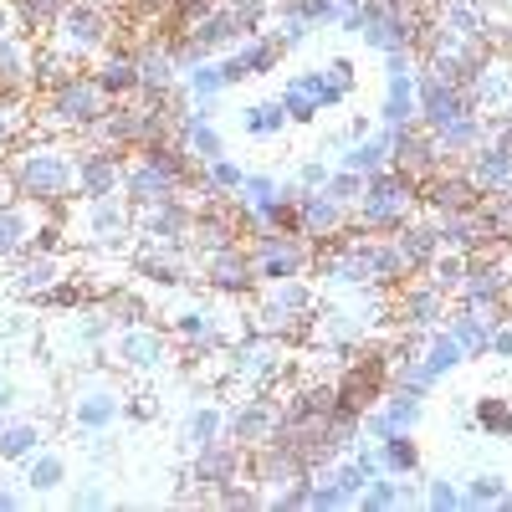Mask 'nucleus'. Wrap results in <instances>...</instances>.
I'll use <instances>...</instances> for the list:
<instances>
[{
    "label": "nucleus",
    "mask_w": 512,
    "mask_h": 512,
    "mask_svg": "<svg viewBox=\"0 0 512 512\" xmlns=\"http://www.w3.org/2000/svg\"><path fill=\"white\" fill-rule=\"evenodd\" d=\"M277 62H282V41H277V36H262V31H251L246 47H241L236 57L221 62V77H226V88H231V82H246V77L272 72Z\"/></svg>",
    "instance_id": "nucleus-24"
},
{
    "label": "nucleus",
    "mask_w": 512,
    "mask_h": 512,
    "mask_svg": "<svg viewBox=\"0 0 512 512\" xmlns=\"http://www.w3.org/2000/svg\"><path fill=\"white\" fill-rule=\"evenodd\" d=\"M103 16L93 11V6H72L67 16H62V47L67 52H98L103 47Z\"/></svg>",
    "instance_id": "nucleus-32"
},
{
    "label": "nucleus",
    "mask_w": 512,
    "mask_h": 512,
    "mask_svg": "<svg viewBox=\"0 0 512 512\" xmlns=\"http://www.w3.org/2000/svg\"><path fill=\"white\" fill-rule=\"evenodd\" d=\"M82 226H88V241L118 246V241L134 236V205L123 200V190L118 195H98V200H88V210H82Z\"/></svg>",
    "instance_id": "nucleus-18"
},
{
    "label": "nucleus",
    "mask_w": 512,
    "mask_h": 512,
    "mask_svg": "<svg viewBox=\"0 0 512 512\" xmlns=\"http://www.w3.org/2000/svg\"><path fill=\"white\" fill-rule=\"evenodd\" d=\"M446 313H451V303H446V292H441L431 277H415V282H400V287H395V308H390V318H395L405 333L436 328Z\"/></svg>",
    "instance_id": "nucleus-12"
},
{
    "label": "nucleus",
    "mask_w": 512,
    "mask_h": 512,
    "mask_svg": "<svg viewBox=\"0 0 512 512\" xmlns=\"http://www.w3.org/2000/svg\"><path fill=\"white\" fill-rule=\"evenodd\" d=\"M190 221H195V205L169 195L159 205L134 210V236H144L149 246H185L190 251Z\"/></svg>",
    "instance_id": "nucleus-11"
},
{
    "label": "nucleus",
    "mask_w": 512,
    "mask_h": 512,
    "mask_svg": "<svg viewBox=\"0 0 512 512\" xmlns=\"http://www.w3.org/2000/svg\"><path fill=\"white\" fill-rule=\"evenodd\" d=\"M108 502H113L108 472H82V477L67 487V507H108Z\"/></svg>",
    "instance_id": "nucleus-43"
},
{
    "label": "nucleus",
    "mask_w": 512,
    "mask_h": 512,
    "mask_svg": "<svg viewBox=\"0 0 512 512\" xmlns=\"http://www.w3.org/2000/svg\"><path fill=\"white\" fill-rule=\"evenodd\" d=\"M123 405L128 395L113 384V374H82L72 384V395H67V420H72V431L77 436H98V431H113V425L123 420Z\"/></svg>",
    "instance_id": "nucleus-3"
},
{
    "label": "nucleus",
    "mask_w": 512,
    "mask_h": 512,
    "mask_svg": "<svg viewBox=\"0 0 512 512\" xmlns=\"http://www.w3.org/2000/svg\"><path fill=\"white\" fill-rule=\"evenodd\" d=\"M11 507H21V492H16V487H6V482H0V512H11Z\"/></svg>",
    "instance_id": "nucleus-55"
},
{
    "label": "nucleus",
    "mask_w": 512,
    "mask_h": 512,
    "mask_svg": "<svg viewBox=\"0 0 512 512\" xmlns=\"http://www.w3.org/2000/svg\"><path fill=\"white\" fill-rule=\"evenodd\" d=\"M420 359L431 364V374H436V379H446V374H456L472 354L461 349V338H456L446 323H436V328H425V333H420Z\"/></svg>",
    "instance_id": "nucleus-29"
},
{
    "label": "nucleus",
    "mask_w": 512,
    "mask_h": 512,
    "mask_svg": "<svg viewBox=\"0 0 512 512\" xmlns=\"http://www.w3.org/2000/svg\"><path fill=\"white\" fill-rule=\"evenodd\" d=\"M415 88H420V123H425V128H446L451 118L472 113V103H466V88H456V82L415 77Z\"/></svg>",
    "instance_id": "nucleus-22"
},
{
    "label": "nucleus",
    "mask_w": 512,
    "mask_h": 512,
    "mask_svg": "<svg viewBox=\"0 0 512 512\" xmlns=\"http://www.w3.org/2000/svg\"><path fill=\"white\" fill-rule=\"evenodd\" d=\"M420 205L431 210V216H446V210H472V205H482V190H477V180L466 175V164L461 169H436L431 180H420Z\"/></svg>",
    "instance_id": "nucleus-14"
},
{
    "label": "nucleus",
    "mask_w": 512,
    "mask_h": 512,
    "mask_svg": "<svg viewBox=\"0 0 512 512\" xmlns=\"http://www.w3.org/2000/svg\"><path fill=\"white\" fill-rule=\"evenodd\" d=\"M277 103H282V113H287L292 123H308L313 113H323V108H318V98H313V88H308L303 77H292L287 88H282V98H277Z\"/></svg>",
    "instance_id": "nucleus-45"
},
{
    "label": "nucleus",
    "mask_w": 512,
    "mask_h": 512,
    "mask_svg": "<svg viewBox=\"0 0 512 512\" xmlns=\"http://www.w3.org/2000/svg\"><path fill=\"white\" fill-rule=\"evenodd\" d=\"M420 502L436 507V512H451V507H461V482L456 477H425V497Z\"/></svg>",
    "instance_id": "nucleus-47"
},
{
    "label": "nucleus",
    "mask_w": 512,
    "mask_h": 512,
    "mask_svg": "<svg viewBox=\"0 0 512 512\" xmlns=\"http://www.w3.org/2000/svg\"><path fill=\"white\" fill-rule=\"evenodd\" d=\"M425 277H431L446 297L461 287V277H466V251H451V246H441L436 256H431V267H425Z\"/></svg>",
    "instance_id": "nucleus-42"
},
{
    "label": "nucleus",
    "mask_w": 512,
    "mask_h": 512,
    "mask_svg": "<svg viewBox=\"0 0 512 512\" xmlns=\"http://www.w3.org/2000/svg\"><path fill=\"white\" fill-rule=\"evenodd\" d=\"M487 354H492V359H502V364L512 359V323H507V318L492 328V338H487Z\"/></svg>",
    "instance_id": "nucleus-51"
},
{
    "label": "nucleus",
    "mask_w": 512,
    "mask_h": 512,
    "mask_svg": "<svg viewBox=\"0 0 512 512\" xmlns=\"http://www.w3.org/2000/svg\"><path fill=\"white\" fill-rule=\"evenodd\" d=\"M21 466H26L21 482H26L31 497H52V492H62V487L72 482V461H67L62 446H36Z\"/></svg>",
    "instance_id": "nucleus-23"
},
{
    "label": "nucleus",
    "mask_w": 512,
    "mask_h": 512,
    "mask_svg": "<svg viewBox=\"0 0 512 512\" xmlns=\"http://www.w3.org/2000/svg\"><path fill=\"white\" fill-rule=\"evenodd\" d=\"M154 395H128V405H123V415H134V420H154Z\"/></svg>",
    "instance_id": "nucleus-53"
},
{
    "label": "nucleus",
    "mask_w": 512,
    "mask_h": 512,
    "mask_svg": "<svg viewBox=\"0 0 512 512\" xmlns=\"http://www.w3.org/2000/svg\"><path fill=\"white\" fill-rule=\"evenodd\" d=\"M466 175L477 180L482 195H487V190H512V154L487 139V144H477L472 154H466Z\"/></svg>",
    "instance_id": "nucleus-28"
},
{
    "label": "nucleus",
    "mask_w": 512,
    "mask_h": 512,
    "mask_svg": "<svg viewBox=\"0 0 512 512\" xmlns=\"http://www.w3.org/2000/svg\"><path fill=\"white\" fill-rule=\"evenodd\" d=\"M323 190L354 210V200L364 195V175H354V169H328V185H323Z\"/></svg>",
    "instance_id": "nucleus-48"
},
{
    "label": "nucleus",
    "mask_w": 512,
    "mask_h": 512,
    "mask_svg": "<svg viewBox=\"0 0 512 512\" xmlns=\"http://www.w3.org/2000/svg\"><path fill=\"white\" fill-rule=\"evenodd\" d=\"M354 226V210L344 200H333L328 190H303L297 195V216H292V231L297 236H308L313 246L333 241V236H344Z\"/></svg>",
    "instance_id": "nucleus-9"
},
{
    "label": "nucleus",
    "mask_w": 512,
    "mask_h": 512,
    "mask_svg": "<svg viewBox=\"0 0 512 512\" xmlns=\"http://www.w3.org/2000/svg\"><path fill=\"white\" fill-rule=\"evenodd\" d=\"M241 180H246V169L236 164V159H210V164H200V185L210 190V195H236L241 190Z\"/></svg>",
    "instance_id": "nucleus-41"
},
{
    "label": "nucleus",
    "mask_w": 512,
    "mask_h": 512,
    "mask_svg": "<svg viewBox=\"0 0 512 512\" xmlns=\"http://www.w3.org/2000/svg\"><path fill=\"white\" fill-rule=\"evenodd\" d=\"M262 303L287 313V318H308L318 308V292L308 277H282V282H262Z\"/></svg>",
    "instance_id": "nucleus-30"
},
{
    "label": "nucleus",
    "mask_w": 512,
    "mask_h": 512,
    "mask_svg": "<svg viewBox=\"0 0 512 512\" xmlns=\"http://www.w3.org/2000/svg\"><path fill=\"white\" fill-rule=\"evenodd\" d=\"M98 88H103V93H134V88H139V62H134V57H113V62L103 67V77H98Z\"/></svg>",
    "instance_id": "nucleus-46"
},
{
    "label": "nucleus",
    "mask_w": 512,
    "mask_h": 512,
    "mask_svg": "<svg viewBox=\"0 0 512 512\" xmlns=\"http://www.w3.org/2000/svg\"><path fill=\"white\" fill-rule=\"evenodd\" d=\"M180 149H185L195 164H210V159L226 154V139L216 134V123H210L205 113H190V118L180 123Z\"/></svg>",
    "instance_id": "nucleus-33"
},
{
    "label": "nucleus",
    "mask_w": 512,
    "mask_h": 512,
    "mask_svg": "<svg viewBox=\"0 0 512 512\" xmlns=\"http://www.w3.org/2000/svg\"><path fill=\"white\" fill-rule=\"evenodd\" d=\"M297 185H303V190H323L328 185V164L323 159H308L303 169H297Z\"/></svg>",
    "instance_id": "nucleus-52"
},
{
    "label": "nucleus",
    "mask_w": 512,
    "mask_h": 512,
    "mask_svg": "<svg viewBox=\"0 0 512 512\" xmlns=\"http://www.w3.org/2000/svg\"><path fill=\"white\" fill-rule=\"evenodd\" d=\"M169 338H180V344H190V354H216L226 344V313L216 308H180L175 318H169Z\"/></svg>",
    "instance_id": "nucleus-19"
},
{
    "label": "nucleus",
    "mask_w": 512,
    "mask_h": 512,
    "mask_svg": "<svg viewBox=\"0 0 512 512\" xmlns=\"http://www.w3.org/2000/svg\"><path fill=\"white\" fill-rule=\"evenodd\" d=\"M57 231L47 226V205H21V200H11V205H0V262H16L21 251H31V246H57L52 241Z\"/></svg>",
    "instance_id": "nucleus-7"
},
{
    "label": "nucleus",
    "mask_w": 512,
    "mask_h": 512,
    "mask_svg": "<svg viewBox=\"0 0 512 512\" xmlns=\"http://www.w3.org/2000/svg\"><path fill=\"white\" fill-rule=\"evenodd\" d=\"M57 6H62V0H31L26 16H31V21H52V16H57Z\"/></svg>",
    "instance_id": "nucleus-54"
},
{
    "label": "nucleus",
    "mask_w": 512,
    "mask_h": 512,
    "mask_svg": "<svg viewBox=\"0 0 512 512\" xmlns=\"http://www.w3.org/2000/svg\"><path fill=\"white\" fill-rule=\"evenodd\" d=\"M118 318L108 313L103 297H93V303H77L67 313H57V328H52V354L57 359H82V354H98L108 349Z\"/></svg>",
    "instance_id": "nucleus-4"
},
{
    "label": "nucleus",
    "mask_w": 512,
    "mask_h": 512,
    "mask_svg": "<svg viewBox=\"0 0 512 512\" xmlns=\"http://www.w3.org/2000/svg\"><path fill=\"white\" fill-rule=\"evenodd\" d=\"M384 123H415L420 118V88L415 72H390V88H384Z\"/></svg>",
    "instance_id": "nucleus-34"
},
{
    "label": "nucleus",
    "mask_w": 512,
    "mask_h": 512,
    "mask_svg": "<svg viewBox=\"0 0 512 512\" xmlns=\"http://www.w3.org/2000/svg\"><path fill=\"white\" fill-rule=\"evenodd\" d=\"M67 272H72V256H67L62 246H31V251L16 256V272H11L6 287H11L16 297H26V303H36V297L52 292Z\"/></svg>",
    "instance_id": "nucleus-8"
},
{
    "label": "nucleus",
    "mask_w": 512,
    "mask_h": 512,
    "mask_svg": "<svg viewBox=\"0 0 512 512\" xmlns=\"http://www.w3.org/2000/svg\"><path fill=\"white\" fill-rule=\"evenodd\" d=\"M415 210H420V185L390 164V169H379V175L364 180V195L354 200V226L390 236V231H400L415 216Z\"/></svg>",
    "instance_id": "nucleus-1"
},
{
    "label": "nucleus",
    "mask_w": 512,
    "mask_h": 512,
    "mask_svg": "<svg viewBox=\"0 0 512 512\" xmlns=\"http://www.w3.org/2000/svg\"><path fill=\"white\" fill-rule=\"evenodd\" d=\"M379 410L390 415V425H395V431H415V425L425 420V395H415V390H400V384H390V390L379 395Z\"/></svg>",
    "instance_id": "nucleus-39"
},
{
    "label": "nucleus",
    "mask_w": 512,
    "mask_h": 512,
    "mask_svg": "<svg viewBox=\"0 0 512 512\" xmlns=\"http://www.w3.org/2000/svg\"><path fill=\"white\" fill-rule=\"evenodd\" d=\"M246 251H251V277L262 287V282H282V277H308L318 246L297 231H267V236H251Z\"/></svg>",
    "instance_id": "nucleus-5"
},
{
    "label": "nucleus",
    "mask_w": 512,
    "mask_h": 512,
    "mask_svg": "<svg viewBox=\"0 0 512 512\" xmlns=\"http://www.w3.org/2000/svg\"><path fill=\"white\" fill-rule=\"evenodd\" d=\"M36 446H47V425L36 415H6L0 420V466H21Z\"/></svg>",
    "instance_id": "nucleus-27"
},
{
    "label": "nucleus",
    "mask_w": 512,
    "mask_h": 512,
    "mask_svg": "<svg viewBox=\"0 0 512 512\" xmlns=\"http://www.w3.org/2000/svg\"><path fill=\"white\" fill-rule=\"evenodd\" d=\"M277 420H282V405L272 400H241L236 410H226V441H236L241 451H256L277 441Z\"/></svg>",
    "instance_id": "nucleus-16"
},
{
    "label": "nucleus",
    "mask_w": 512,
    "mask_h": 512,
    "mask_svg": "<svg viewBox=\"0 0 512 512\" xmlns=\"http://www.w3.org/2000/svg\"><path fill=\"white\" fill-rule=\"evenodd\" d=\"M226 88V77H221V67H195L190 72V93L200 98V103H210V98H216Z\"/></svg>",
    "instance_id": "nucleus-49"
},
{
    "label": "nucleus",
    "mask_w": 512,
    "mask_h": 512,
    "mask_svg": "<svg viewBox=\"0 0 512 512\" xmlns=\"http://www.w3.org/2000/svg\"><path fill=\"white\" fill-rule=\"evenodd\" d=\"M72 185H77V195H88V200L118 195L123 190V164L113 159V149H88V154L72 159Z\"/></svg>",
    "instance_id": "nucleus-20"
},
{
    "label": "nucleus",
    "mask_w": 512,
    "mask_h": 512,
    "mask_svg": "<svg viewBox=\"0 0 512 512\" xmlns=\"http://www.w3.org/2000/svg\"><path fill=\"white\" fill-rule=\"evenodd\" d=\"M180 436H185L190 451H200V446H210V441H221V436H226V410H221L216 400L195 405V410L185 415V425H180Z\"/></svg>",
    "instance_id": "nucleus-36"
},
{
    "label": "nucleus",
    "mask_w": 512,
    "mask_h": 512,
    "mask_svg": "<svg viewBox=\"0 0 512 512\" xmlns=\"http://www.w3.org/2000/svg\"><path fill=\"white\" fill-rule=\"evenodd\" d=\"M16 405H21V374L11 364H0V420L16 415Z\"/></svg>",
    "instance_id": "nucleus-50"
},
{
    "label": "nucleus",
    "mask_w": 512,
    "mask_h": 512,
    "mask_svg": "<svg viewBox=\"0 0 512 512\" xmlns=\"http://www.w3.org/2000/svg\"><path fill=\"white\" fill-rule=\"evenodd\" d=\"M431 134H436V149L451 159V154H472L477 144H487V118L482 113H461V118H451L446 128H431Z\"/></svg>",
    "instance_id": "nucleus-31"
},
{
    "label": "nucleus",
    "mask_w": 512,
    "mask_h": 512,
    "mask_svg": "<svg viewBox=\"0 0 512 512\" xmlns=\"http://www.w3.org/2000/svg\"><path fill=\"white\" fill-rule=\"evenodd\" d=\"M472 431L492 436V441H512V400L502 395H482L472 405Z\"/></svg>",
    "instance_id": "nucleus-38"
},
{
    "label": "nucleus",
    "mask_w": 512,
    "mask_h": 512,
    "mask_svg": "<svg viewBox=\"0 0 512 512\" xmlns=\"http://www.w3.org/2000/svg\"><path fill=\"white\" fill-rule=\"evenodd\" d=\"M241 466H246V451L236 446V441H210V446H200L195 451V466H190V482L205 492V502H210V492H221L226 482H241Z\"/></svg>",
    "instance_id": "nucleus-15"
},
{
    "label": "nucleus",
    "mask_w": 512,
    "mask_h": 512,
    "mask_svg": "<svg viewBox=\"0 0 512 512\" xmlns=\"http://www.w3.org/2000/svg\"><path fill=\"white\" fill-rule=\"evenodd\" d=\"M390 236H395V251H400V262H405L410 277L431 267V256L441 251V236H436V216H431V210H425V216L415 210V216H410L400 231H390Z\"/></svg>",
    "instance_id": "nucleus-21"
},
{
    "label": "nucleus",
    "mask_w": 512,
    "mask_h": 512,
    "mask_svg": "<svg viewBox=\"0 0 512 512\" xmlns=\"http://www.w3.org/2000/svg\"><path fill=\"white\" fill-rule=\"evenodd\" d=\"M16 200V185H11V169H0V205Z\"/></svg>",
    "instance_id": "nucleus-56"
},
{
    "label": "nucleus",
    "mask_w": 512,
    "mask_h": 512,
    "mask_svg": "<svg viewBox=\"0 0 512 512\" xmlns=\"http://www.w3.org/2000/svg\"><path fill=\"white\" fill-rule=\"evenodd\" d=\"M502 492H507L502 472H477L472 482H461V507H497Z\"/></svg>",
    "instance_id": "nucleus-44"
},
{
    "label": "nucleus",
    "mask_w": 512,
    "mask_h": 512,
    "mask_svg": "<svg viewBox=\"0 0 512 512\" xmlns=\"http://www.w3.org/2000/svg\"><path fill=\"white\" fill-rule=\"evenodd\" d=\"M200 272H205V287H210V292H226V297H246V292L256 287L246 241H231V246H216V251H200Z\"/></svg>",
    "instance_id": "nucleus-13"
},
{
    "label": "nucleus",
    "mask_w": 512,
    "mask_h": 512,
    "mask_svg": "<svg viewBox=\"0 0 512 512\" xmlns=\"http://www.w3.org/2000/svg\"><path fill=\"white\" fill-rule=\"evenodd\" d=\"M241 128L251 139H272V134H282L287 128V113H282V103L272 98V103H251V108H241Z\"/></svg>",
    "instance_id": "nucleus-40"
},
{
    "label": "nucleus",
    "mask_w": 512,
    "mask_h": 512,
    "mask_svg": "<svg viewBox=\"0 0 512 512\" xmlns=\"http://www.w3.org/2000/svg\"><path fill=\"white\" fill-rule=\"evenodd\" d=\"M282 369H287V344H282V338H272V333L241 338L236 354H231V364H226V374H231V379H246L251 390H262V384L282 379Z\"/></svg>",
    "instance_id": "nucleus-10"
},
{
    "label": "nucleus",
    "mask_w": 512,
    "mask_h": 512,
    "mask_svg": "<svg viewBox=\"0 0 512 512\" xmlns=\"http://www.w3.org/2000/svg\"><path fill=\"white\" fill-rule=\"evenodd\" d=\"M52 123H72V128H93L108 108H103V88H98V77H67L57 98H52Z\"/></svg>",
    "instance_id": "nucleus-17"
},
{
    "label": "nucleus",
    "mask_w": 512,
    "mask_h": 512,
    "mask_svg": "<svg viewBox=\"0 0 512 512\" xmlns=\"http://www.w3.org/2000/svg\"><path fill=\"white\" fill-rule=\"evenodd\" d=\"M436 236L451 251H477L482 241H492V226L482 216V205H472V210H446V216H436Z\"/></svg>",
    "instance_id": "nucleus-26"
},
{
    "label": "nucleus",
    "mask_w": 512,
    "mask_h": 512,
    "mask_svg": "<svg viewBox=\"0 0 512 512\" xmlns=\"http://www.w3.org/2000/svg\"><path fill=\"white\" fill-rule=\"evenodd\" d=\"M108 359L113 369H128V374H154L169 364V338L149 323H123L108 338Z\"/></svg>",
    "instance_id": "nucleus-6"
},
{
    "label": "nucleus",
    "mask_w": 512,
    "mask_h": 512,
    "mask_svg": "<svg viewBox=\"0 0 512 512\" xmlns=\"http://www.w3.org/2000/svg\"><path fill=\"white\" fill-rule=\"evenodd\" d=\"M11 134V118H6V108H0V139H6Z\"/></svg>",
    "instance_id": "nucleus-58"
},
{
    "label": "nucleus",
    "mask_w": 512,
    "mask_h": 512,
    "mask_svg": "<svg viewBox=\"0 0 512 512\" xmlns=\"http://www.w3.org/2000/svg\"><path fill=\"white\" fill-rule=\"evenodd\" d=\"M338 169H354V175H379V169H390V144H384V134H364L354 139L344 154H338Z\"/></svg>",
    "instance_id": "nucleus-35"
},
{
    "label": "nucleus",
    "mask_w": 512,
    "mask_h": 512,
    "mask_svg": "<svg viewBox=\"0 0 512 512\" xmlns=\"http://www.w3.org/2000/svg\"><path fill=\"white\" fill-rule=\"evenodd\" d=\"M6 26H11V11H6V0H0V36H6Z\"/></svg>",
    "instance_id": "nucleus-57"
},
{
    "label": "nucleus",
    "mask_w": 512,
    "mask_h": 512,
    "mask_svg": "<svg viewBox=\"0 0 512 512\" xmlns=\"http://www.w3.org/2000/svg\"><path fill=\"white\" fill-rule=\"evenodd\" d=\"M379 461L390 477H420V446L410 441V431H390L379 441Z\"/></svg>",
    "instance_id": "nucleus-37"
},
{
    "label": "nucleus",
    "mask_w": 512,
    "mask_h": 512,
    "mask_svg": "<svg viewBox=\"0 0 512 512\" xmlns=\"http://www.w3.org/2000/svg\"><path fill=\"white\" fill-rule=\"evenodd\" d=\"M11 185H16V195L21 200H31V205H62L77 185H72V159L62 154V149H26V154H16L11 159Z\"/></svg>",
    "instance_id": "nucleus-2"
},
{
    "label": "nucleus",
    "mask_w": 512,
    "mask_h": 512,
    "mask_svg": "<svg viewBox=\"0 0 512 512\" xmlns=\"http://www.w3.org/2000/svg\"><path fill=\"white\" fill-rule=\"evenodd\" d=\"M134 272L154 287H180L190 277V256H185V246H149L144 241L134 251Z\"/></svg>",
    "instance_id": "nucleus-25"
}]
</instances>
